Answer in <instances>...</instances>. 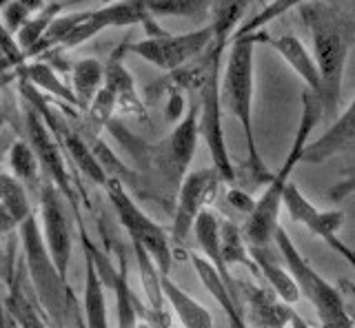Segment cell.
I'll use <instances>...</instances> for the list:
<instances>
[{"label": "cell", "instance_id": "836d02e7", "mask_svg": "<svg viewBox=\"0 0 355 328\" xmlns=\"http://www.w3.org/2000/svg\"><path fill=\"white\" fill-rule=\"evenodd\" d=\"M44 7V0H9L0 12V20L5 23V27L11 34H18V29L27 23L31 16H36L40 9Z\"/></svg>", "mask_w": 355, "mask_h": 328}, {"label": "cell", "instance_id": "8fae6325", "mask_svg": "<svg viewBox=\"0 0 355 328\" xmlns=\"http://www.w3.org/2000/svg\"><path fill=\"white\" fill-rule=\"evenodd\" d=\"M220 184L222 178L214 167L189 171L182 178L180 187H178L173 222L169 228L173 244H182L189 237V233L193 231V224L200 217V213H205L216 202Z\"/></svg>", "mask_w": 355, "mask_h": 328}, {"label": "cell", "instance_id": "ba28073f", "mask_svg": "<svg viewBox=\"0 0 355 328\" xmlns=\"http://www.w3.org/2000/svg\"><path fill=\"white\" fill-rule=\"evenodd\" d=\"M25 102V100H22ZM22 127H25V140L29 142V147L33 149L40 164L42 178H47L55 184V189L60 191V195L64 198L67 206H71V211L76 215V224L85 222L83 213H80V193L76 191L73 184V176L71 171L67 169L64 158H62V145L60 140L51 134V129L44 125V120L38 116V111L31 104L25 102V109H22Z\"/></svg>", "mask_w": 355, "mask_h": 328}, {"label": "cell", "instance_id": "5b68a950", "mask_svg": "<svg viewBox=\"0 0 355 328\" xmlns=\"http://www.w3.org/2000/svg\"><path fill=\"white\" fill-rule=\"evenodd\" d=\"M225 42L214 40L209 49L202 53V78L198 84V129L211 156L214 167L222 182L236 180V169L227 147L225 122H222V98H220V80H222V53Z\"/></svg>", "mask_w": 355, "mask_h": 328}, {"label": "cell", "instance_id": "ab89813d", "mask_svg": "<svg viewBox=\"0 0 355 328\" xmlns=\"http://www.w3.org/2000/svg\"><path fill=\"white\" fill-rule=\"evenodd\" d=\"M0 328H20L18 322L14 320V315L9 313V309L5 306L3 300V289H0Z\"/></svg>", "mask_w": 355, "mask_h": 328}, {"label": "cell", "instance_id": "f546056e", "mask_svg": "<svg viewBox=\"0 0 355 328\" xmlns=\"http://www.w3.org/2000/svg\"><path fill=\"white\" fill-rule=\"evenodd\" d=\"M9 173L14 176L16 180H20L25 187H36L42 180V171H40V164L33 149L29 147L27 140H14L9 147Z\"/></svg>", "mask_w": 355, "mask_h": 328}, {"label": "cell", "instance_id": "9c48e42d", "mask_svg": "<svg viewBox=\"0 0 355 328\" xmlns=\"http://www.w3.org/2000/svg\"><path fill=\"white\" fill-rule=\"evenodd\" d=\"M78 239H80L83 253L87 257H92L96 264L100 280H103L105 289H109L116 298V317H118V328H138L142 320H151V311H144L142 302L136 298L131 284H129V273H127V259L125 255H120V266L116 268L111 264L109 255L105 250H100L92 235L87 231L85 222H78Z\"/></svg>", "mask_w": 355, "mask_h": 328}, {"label": "cell", "instance_id": "7bdbcfd3", "mask_svg": "<svg viewBox=\"0 0 355 328\" xmlns=\"http://www.w3.org/2000/svg\"><path fill=\"white\" fill-rule=\"evenodd\" d=\"M76 326L78 328H85V324H83V313H78V311H76Z\"/></svg>", "mask_w": 355, "mask_h": 328}, {"label": "cell", "instance_id": "603a6c76", "mask_svg": "<svg viewBox=\"0 0 355 328\" xmlns=\"http://www.w3.org/2000/svg\"><path fill=\"white\" fill-rule=\"evenodd\" d=\"M249 250H251V257L255 262V266H258L260 277L266 280L269 289L284 304H288V306L295 304L300 300V289H297L293 275L288 273V268L286 266H280L277 262H273L271 255L266 253V248H253V246H249Z\"/></svg>", "mask_w": 355, "mask_h": 328}, {"label": "cell", "instance_id": "484cf974", "mask_svg": "<svg viewBox=\"0 0 355 328\" xmlns=\"http://www.w3.org/2000/svg\"><path fill=\"white\" fill-rule=\"evenodd\" d=\"M220 248H222V259H225V264L229 268L233 264H242L253 277H260L258 266H255V262L251 257L249 244L242 235V228L236 222L227 220V217L220 220Z\"/></svg>", "mask_w": 355, "mask_h": 328}, {"label": "cell", "instance_id": "f1b7e54d", "mask_svg": "<svg viewBox=\"0 0 355 328\" xmlns=\"http://www.w3.org/2000/svg\"><path fill=\"white\" fill-rule=\"evenodd\" d=\"M151 18H189L202 20L211 16L214 0H144Z\"/></svg>", "mask_w": 355, "mask_h": 328}, {"label": "cell", "instance_id": "74e56055", "mask_svg": "<svg viewBox=\"0 0 355 328\" xmlns=\"http://www.w3.org/2000/svg\"><path fill=\"white\" fill-rule=\"evenodd\" d=\"M355 193V167L349 171V176L344 178L342 182H338L336 187L329 191V200L331 202H342L344 198H349V195Z\"/></svg>", "mask_w": 355, "mask_h": 328}, {"label": "cell", "instance_id": "52a82bcc", "mask_svg": "<svg viewBox=\"0 0 355 328\" xmlns=\"http://www.w3.org/2000/svg\"><path fill=\"white\" fill-rule=\"evenodd\" d=\"M105 191L111 209L118 215L120 224L125 226L131 242L140 244L147 250L162 275H169L173 264V242L169 231L140 209L136 200L131 198V193L127 191V187L118 178H109L105 184Z\"/></svg>", "mask_w": 355, "mask_h": 328}, {"label": "cell", "instance_id": "9a60e30c", "mask_svg": "<svg viewBox=\"0 0 355 328\" xmlns=\"http://www.w3.org/2000/svg\"><path fill=\"white\" fill-rule=\"evenodd\" d=\"M20 244L18 235H9V246H7V257H9V271L5 273L7 282V293H3L5 306L9 313L14 315L20 328H51L47 315L42 313L40 304L36 302V295H31L25 286V264L22 259H16V246Z\"/></svg>", "mask_w": 355, "mask_h": 328}, {"label": "cell", "instance_id": "30bf717a", "mask_svg": "<svg viewBox=\"0 0 355 328\" xmlns=\"http://www.w3.org/2000/svg\"><path fill=\"white\" fill-rule=\"evenodd\" d=\"M214 42V29H196L187 31V34H160V36H149L144 40L131 42L127 45V51L147 60L153 67L162 71L175 73L184 69L189 62L196 60L198 56L209 49Z\"/></svg>", "mask_w": 355, "mask_h": 328}, {"label": "cell", "instance_id": "2e32d148", "mask_svg": "<svg viewBox=\"0 0 355 328\" xmlns=\"http://www.w3.org/2000/svg\"><path fill=\"white\" fill-rule=\"evenodd\" d=\"M244 306V315L251 328H291L293 309L277 295L251 280H236Z\"/></svg>", "mask_w": 355, "mask_h": 328}, {"label": "cell", "instance_id": "1f68e13d", "mask_svg": "<svg viewBox=\"0 0 355 328\" xmlns=\"http://www.w3.org/2000/svg\"><path fill=\"white\" fill-rule=\"evenodd\" d=\"M62 9H64L62 3H49V5H44L36 16H31L27 23L18 29L16 40H18L20 49L25 51V56H27V51H31L33 47H36L38 42H40V38L47 34V29L51 27L53 20L60 16Z\"/></svg>", "mask_w": 355, "mask_h": 328}, {"label": "cell", "instance_id": "7a4b0ae2", "mask_svg": "<svg viewBox=\"0 0 355 328\" xmlns=\"http://www.w3.org/2000/svg\"><path fill=\"white\" fill-rule=\"evenodd\" d=\"M302 18L313 40V58L318 64L322 91V116H336L342 98V80L351 49L349 29L333 9L324 5H302Z\"/></svg>", "mask_w": 355, "mask_h": 328}, {"label": "cell", "instance_id": "7402d4cb", "mask_svg": "<svg viewBox=\"0 0 355 328\" xmlns=\"http://www.w3.org/2000/svg\"><path fill=\"white\" fill-rule=\"evenodd\" d=\"M83 324L85 328H109L105 284L92 257L85 255V298H83Z\"/></svg>", "mask_w": 355, "mask_h": 328}, {"label": "cell", "instance_id": "4316f807", "mask_svg": "<svg viewBox=\"0 0 355 328\" xmlns=\"http://www.w3.org/2000/svg\"><path fill=\"white\" fill-rule=\"evenodd\" d=\"M22 78H25L27 82H31L38 91H44L47 95L55 98V100H62L64 104H69L73 109H80V102H78V98L73 95L71 86L67 82H62L60 75L55 73L49 64H44V62L25 64V67H22Z\"/></svg>", "mask_w": 355, "mask_h": 328}, {"label": "cell", "instance_id": "8992f818", "mask_svg": "<svg viewBox=\"0 0 355 328\" xmlns=\"http://www.w3.org/2000/svg\"><path fill=\"white\" fill-rule=\"evenodd\" d=\"M273 242L277 244V250H280V255L284 259V266L293 275L300 295H304L309 304L315 309L322 328H355V322L347 309L344 293L338 291L329 280L322 277L309 264V259L300 253L295 242L288 237V233L282 226L275 228Z\"/></svg>", "mask_w": 355, "mask_h": 328}, {"label": "cell", "instance_id": "83f0119b", "mask_svg": "<svg viewBox=\"0 0 355 328\" xmlns=\"http://www.w3.org/2000/svg\"><path fill=\"white\" fill-rule=\"evenodd\" d=\"M251 0H214L211 7V29H214V40L229 45L233 31L240 27V20L244 9L249 7Z\"/></svg>", "mask_w": 355, "mask_h": 328}, {"label": "cell", "instance_id": "b9f144b4", "mask_svg": "<svg viewBox=\"0 0 355 328\" xmlns=\"http://www.w3.org/2000/svg\"><path fill=\"white\" fill-rule=\"evenodd\" d=\"M151 322H153L155 328H171L169 322H166V315L164 317H151Z\"/></svg>", "mask_w": 355, "mask_h": 328}, {"label": "cell", "instance_id": "7c38bea8", "mask_svg": "<svg viewBox=\"0 0 355 328\" xmlns=\"http://www.w3.org/2000/svg\"><path fill=\"white\" fill-rule=\"evenodd\" d=\"M282 209H286L288 217L293 222L302 224L309 233L318 235L327 246H331L336 253L349 262V266L355 271V248H351L347 242L340 239V228L344 224V211L331 209V211H320L315 204H311V200L300 191L295 182H291L284 191Z\"/></svg>", "mask_w": 355, "mask_h": 328}, {"label": "cell", "instance_id": "ee69618b", "mask_svg": "<svg viewBox=\"0 0 355 328\" xmlns=\"http://www.w3.org/2000/svg\"><path fill=\"white\" fill-rule=\"evenodd\" d=\"M5 122H7V118H5V113H3V111H0V129L5 127Z\"/></svg>", "mask_w": 355, "mask_h": 328}, {"label": "cell", "instance_id": "cb8c5ba5", "mask_svg": "<svg viewBox=\"0 0 355 328\" xmlns=\"http://www.w3.org/2000/svg\"><path fill=\"white\" fill-rule=\"evenodd\" d=\"M105 84V64L98 58H80L73 62L71 69V91L80 102V109L87 111L89 104L94 102L96 93L103 89Z\"/></svg>", "mask_w": 355, "mask_h": 328}, {"label": "cell", "instance_id": "60d3db41", "mask_svg": "<svg viewBox=\"0 0 355 328\" xmlns=\"http://www.w3.org/2000/svg\"><path fill=\"white\" fill-rule=\"evenodd\" d=\"M291 328H311V324L306 322V320H302L297 313H293V317H291Z\"/></svg>", "mask_w": 355, "mask_h": 328}, {"label": "cell", "instance_id": "ac0fdd59", "mask_svg": "<svg viewBox=\"0 0 355 328\" xmlns=\"http://www.w3.org/2000/svg\"><path fill=\"white\" fill-rule=\"evenodd\" d=\"M255 40L258 42H266L273 51H277L282 56V60L291 67L302 82L306 84L309 91H313L320 98L322 91V82H320V73H318V64L313 53L309 51V47L302 40L293 34H284V36H264V34H255Z\"/></svg>", "mask_w": 355, "mask_h": 328}, {"label": "cell", "instance_id": "5bb4252c", "mask_svg": "<svg viewBox=\"0 0 355 328\" xmlns=\"http://www.w3.org/2000/svg\"><path fill=\"white\" fill-rule=\"evenodd\" d=\"M198 138H200L198 102H193L189 107V111L182 116V120H178V125L173 127L169 138L162 142L158 153H155L160 171L175 187H180L182 178L189 173V167H191V160L196 156Z\"/></svg>", "mask_w": 355, "mask_h": 328}, {"label": "cell", "instance_id": "f35d334b", "mask_svg": "<svg viewBox=\"0 0 355 328\" xmlns=\"http://www.w3.org/2000/svg\"><path fill=\"white\" fill-rule=\"evenodd\" d=\"M184 116V100L180 93H171L169 98V104H166V118L171 120V122H175V120H182Z\"/></svg>", "mask_w": 355, "mask_h": 328}, {"label": "cell", "instance_id": "44dd1931", "mask_svg": "<svg viewBox=\"0 0 355 328\" xmlns=\"http://www.w3.org/2000/svg\"><path fill=\"white\" fill-rule=\"evenodd\" d=\"M162 293L164 302L171 306V311L175 313L182 328H214V317H211L207 306H202L187 291L178 286L171 275H162Z\"/></svg>", "mask_w": 355, "mask_h": 328}, {"label": "cell", "instance_id": "d6986e66", "mask_svg": "<svg viewBox=\"0 0 355 328\" xmlns=\"http://www.w3.org/2000/svg\"><path fill=\"white\" fill-rule=\"evenodd\" d=\"M127 51V47H120L111 53L109 62L105 64V86L116 95V107L122 116H133L138 120L147 118V107L140 100L136 82L133 75L122 62V53Z\"/></svg>", "mask_w": 355, "mask_h": 328}, {"label": "cell", "instance_id": "277c9868", "mask_svg": "<svg viewBox=\"0 0 355 328\" xmlns=\"http://www.w3.org/2000/svg\"><path fill=\"white\" fill-rule=\"evenodd\" d=\"M255 36H244L229 42V58L227 67L220 80V98L222 107L238 120L242 127L244 140H247V156H249V169L255 180H271L273 176L266 169V164L260 158L258 142H255V129H253V51H255Z\"/></svg>", "mask_w": 355, "mask_h": 328}, {"label": "cell", "instance_id": "e0dca14e", "mask_svg": "<svg viewBox=\"0 0 355 328\" xmlns=\"http://www.w3.org/2000/svg\"><path fill=\"white\" fill-rule=\"evenodd\" d=\"M189 259H191V264L198 273L200 282H202V286L214 295V300L220 304V309L225 311L227 320H229V326L231 328H251L249 322H247V315H244V306H242V300H240V293H238V282L236 286H229V284L218 275V271L209 264V259L200 253H189Z\"/></svg>", "mask_w": 355, "mask_h": 328}, {"label": "cell", "instance_id": "4dcf8cb0", "mask_svg": "<svg viewBox=\"0 0 355 328\" xmlns=\"http://www.w3.org/2000/svg\"><path fill=\"white\" fill-rule=\"evenodd\" d=\"M25 189V184L16 180L11 173L0 171V206L11 215L16 226H20L33 213Z\"/></svg>", "mask_w": 355, "mask_h": 328}, {"label": "cell", "instance_id": "bcb514c9", "mask_svg": "<svg viewBox=\"0 0 355 328\" xmlns=\"http://www.w3.org/2000/svg\"><path fill=\"white\" fill-rule=\"evenodd\" d=\"M105 3H107V5H109V3H111V0H105Z\"/></svg>", "mask_w": 355, "mask_h": 328}, {"label": "cell", "instance_id": "8d00e7d4", "mask_svg": "<svg viewBox=\"0 0 355 328\" xmlns=\"http://www.w3.org/2000/svg\"><path fill=\"white\" fill-rule=\"evenodd\" d=\"M227 202L233 206V209L244 213V215H251L253 206H255V200L251 198L247 191H242V189H229L227 191Z\"/></svg>", "mask_w": 355, "mask_h": 328}, {"label": "cell", "instance_id": "d590c367", "mask_svg": "<svg viewBox=\"0 0 355 328\" xmlns=\"http://www.w3.org/2000/svg\"><path fill=\"white\" fill-rule=\"evenodd\" d=\"M118 111L116 107V95L111 93L107 86L103 84V89H100L94 98V102L89 104L87 113L89 118H92V122L96 127H109L111 125V118H114V113Z\"/></svg>", "mask_w": 355, "mask_h": 328}, {"label": "cell", "instance_id": "e575fe53", "mask_svg": "<svg viewBox=\"0 0 355 328\" xmlns=\"http://www.w3.org/2000/svg\"><path fill=\"white\" fill-rule=\"evenodd\" d=\"M25 51L20 49L18 40L14 34L5 27V23L0 20V71H11L18 67H25Z\"/></svg>", "mask_w": 355, "mask_h": 328}, {"label": "cell", "instance_id": "d4e9b609", "mask_svg": "<svg viewBox=\"0 0 355 328\" xmlns=\"http://www.w3.org/2000/svg\"><path fill=\"white\" fill-rule=\"evenodd\" d=\"M131 248H133V253H136L142 291H144V298H147V306H149V311H151V317H164L162 273H160L158 266H155L153 257L140 244L131 242Z\"/></svg>", "mask_w": 355, "mask_h": 328}, {"label": "cell", "instance_id": "d6a6232c", "mask_svg": "<svg viewBox=\"0 0 355 328\" xmlns=\"http://www.w3.org/2000/svg\"><path fill=\"white\" fill-rule=\"evenodd\" d=\"M304 0H273V3L264 5L258 14H253L249 20H244L240 23V27L233 31L231 40H238V38H244V36H255V34H262V29L273 23L275 18H280L282 14L291 12L293 7H302Z\"/></svg>", "mask_w": 355, "mask_h": 328}, {"label": "cell", "instance_id": "3957f363", "mask_svg": "<svg viewBox=\"0 0 355 328\" xmlns=\"http://www.w3.org/2000/svg\"><path fill=\"white\" fill-rule=\"evenodd\" d=\"M18 239L22 246V264H25L27 280L31 291L36 295L42 313L47 315L51 328H64L67 313H73L76 298L69 286V280L60 275L49 255L47 246L38 226V217L29 215L25 222L18 226Z\"/></svg>", "mask_w": 355, "mask_h": 328}, {"label": "cell", "instance_id": "f6af8a7d", "mask_svg": "<svg viewBox=\"0 0 355 328\" xmlns=\"http://www.w3.org/2000/svg\"><path fill=\"white\" fill-rule=\"evenodd\" d=\"M7 3H9V0H0V12H3V7H5Z\"/></svg>", "mask_w": 355, "mask_h": 328}, {"label": "cell", "instance_id": "4fadbf2b", "mask_svg": "<svg viewBox=\"0 0 355 328\" xmlns=\"http://www.w3.org/2000/svg\"><path fill=\"white\" fill-rule=\"evenodd\" d=\"M38 206L42 220V239L53 259L55 268L64 280H69V264L73 253V231L69 215L64 211V198L55 184L42 178L38 184Z\"/></svg>", "mask_w": 355, "mask_h": 328}, {"label": "cell", "instance_id": "ffe728a7", "mask_svg": "<svg viewBox=\"0 0 355 328\" xmlns=\"http://www.w3.org/2000/svg\"><path fill=\"white\" fill-rule=\"evenodd\" d=\"M353 142H355V98L324 134L318 140L309 142V147L304 149L302 162L320 164L333 156H338L342 149H347Z\"/></svg>", "mask_w": 355, "mask_h": 328}, {"label": "cell", "instance_id": "6da1fadb", "mask_svg": "<svg viewBox=\"0 0 355 328\" xmlns=\"http://www.w3.org/2000/svg\"><path fill=\"white\" fill-rule=\"evenodd\" d=\"M322 118V102L313 91L302 93V116H300V125L295 131L293 145L288 149L286 158L282 162V167L273 173V178L269 180V187L262 191V195L255 200V206L251 215H247V222L242 226V235L247 239V244L253 248H266L273 242L275 228L280 226V211H282V200L284 191L291 184V176L300 162H302L304 149L311 142V134H313L315 125Z\"/></svg>", "mask_w": 355, "mask_h": 328}]
</instances>
